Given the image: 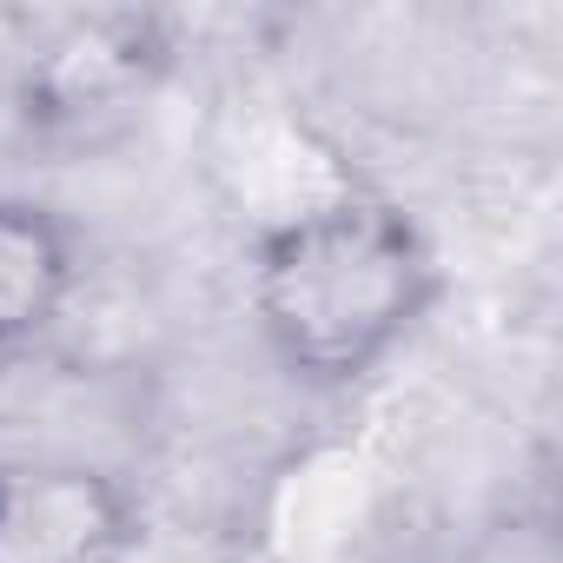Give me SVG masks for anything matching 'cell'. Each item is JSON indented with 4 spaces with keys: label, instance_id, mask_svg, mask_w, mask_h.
Returning a JSON list of instances; mask_svg holds the SVG:
<instances>
[{
    "label": "cell",
    "instance_id": "7a4b0ae2",
    "mask_svg": "<svg viewBox=\"0 0 563 563\" xmlns=\"http://www.w3.org/2000/svg\"><path fill=\"white\" fill-rule=\"evenodd\" d=\"M179 60L159 8H34L8 21V100L41 140H93L140 113Z\"/></svg>",
    "mask_w": 563,
    "mask_h": 563
},
{
    "label": "cell",
    "instance_id": "6da1fadb",
    "mask_svg": "<svg viewBox=\"0 0 563 563\" xmlns=\"http://www.w3.org/2000/svg\"><path fill=\"white\" fill-rule=\"evenodd\" d=\"M444 292L424 225L372 192L339 186L252 232L245 299L265 352L312 391H352L385 372Z\"/></svg>",
    "mask_w": 563,
    "mask_h": 563
},
{
    "label": "cell",
    "instance_id": "5b68a950",
    "mask_svg": "<svg viewBox=\"0 0 563 563\" xmlns=\"http://www.w3.org/2000/svg\"><path fill=\"white\" fill-rule=\"evenodd\" d=\"M451 563H563V530H556L550 510L510 504L504 517H490L484 530H471Z\"/></svg>",
    "mask_w": 563,
    "mask_h": 563
},
{
    "label": "cell",
    "instance_id": "277c9868",
    "mask_svg": "<svg viewBox=\"0 0 563 563\" xmlns=\"http://www.w3.org/2000/svg\"><path fill=\"white\" fill-rule=\"evenodd\" d=\"M80 292V232L27 192H0V352L47 339Z\"/></svg>",
    "mask_w": 563,
    "mask_h": 563
},
{
    "label": "cell",
    "instance_id": "3957f363",
    "mask_svg": "<svg viewBox=\"0 0 563 563\" xmlns=\"http://www.w3.org/2000/svg\"><path fill=\"white\" fill-rule=\"evenodd\" d=\"M140 497L87 457H0V563H126Z\"/></svg>",
    "mask_w": 563,
    "mask_h": 563
}]
</instances>
